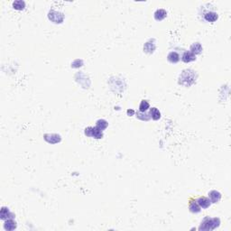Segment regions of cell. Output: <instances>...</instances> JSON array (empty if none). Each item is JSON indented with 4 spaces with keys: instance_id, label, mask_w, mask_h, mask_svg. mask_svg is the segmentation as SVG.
Here are the masks:
<instances>
[{
    "instance_id": "6da1fadb",
    "label": "cell",
    "mask_w": 231,
    "mask_h": 231,
    "mask_svg": "<svg viewBox=\"0 0 231 231\" xmlns=\"http://www.w3.org/2000/svg\"><path fill=\"white\" fill-rule=\"evenodd\" d=\"M196 81V73L193 69H184L179 78V84L189 87Z\"/></svg>"
},
{
    "instance_id": "7a4b0ae2",
    "label": "cell",
    "mask_w": 231,
    "mask_h": 231,
    "mask_svg": "<svg viewBox=\"0 0 231 231\" xmlns=\"http://www.w3.org/2000/svg\"><path fill=\"white\" fill-rule=\"evenodd\" d=\"M220 219H217V218L211 219L209 217H207L201 222L199 229L200 230H212V229H215L216 228L220 227Z\"/></svg>"
},
{
    "instance_id": "3957f363",
    "label": "cell",
    "mask_w": 231,
    "mask_h": 231,
    "mask_svg": "<svg viewBox=\"0 0 231 231\" xmlns=\"http://www.w3.org/2000/svg\"><path fill=\"white\" fill-rule=\"evenodd\" d=\"M85 135L89 137L95 139H101L103 137V131L99 129L97 127H89L85 128Z\"/></svg>"
},
{
    "instance_id": "277c9868",
    "label": "cell",
    "mask_w": 231,
    "mask_h": 231,
    "mask_svg": "<svg viewBox=\"0 0 231 231\" xmlns=\"http://www.w3.org/2000/svg\"><path fill=\"white\" fill-rule=\"evenodd\" d=\"M15 215L9 211V208L6 207H2L0 211V219L2 220H6L9 219H14Z\"/></svg>"
},
{
    "instance_id": "5b68a950",
    "label": "cell",
    "mask_w": 231,
    "mask_h": 231,
    "mask_svg": "<svg viewBox=\"0 0 231 231\" xmlns=\"http://www.w3.org/2000/svg\"><path fill=\"white\" fill-rule=\"evenodd\" d=\"M44 140L49 144H57L61 142V136L56 134H46L44 136Z\"/></svg>"
},
{
    "instance_id": "8992f818",
    "label": "cell",
    "mask_w": 231,
    "mask_h": 231,
    "mask_svg": "<svg viewBox=\"0 0 231 231\" xmlns=\"http://www.w3.org/2000/svg\"><path fill=\"white\" fill-rule=\"evenodd\" d=\"M208 199L211 203H218L221 199V194L217 191H211L208 192Z\"/></svg>"
},
{
    "instance_id": "52a82bcc",
    "label": "cell",
    "mask_w": 231,
    "mask_h": 231,
    "mask_svg": "<svg viewBox=\"0 0 231 231\" xmlns=\"http://www.w3.org/2000/svg\"><path fill=\"white\" fill-rule=\"evenodd\" d=\"M196 201L198 205L200 207V208H208L211 204L209 199L206 198V197H200Z\"/></svg>"
},
{
    "instance_id": "ba28073f",
    "label": "cell",
    "mask_w": 231,
    "mask_h": 231,
    "mask_svg": "<svg viewBox=\"0 0 231 231\" xmlns=\"http://www.w3.org/2000/svg\"><path fill=\"white\" fill-rule=\"evenodd\" d=\"M182 60H183V61L188 63V62H191V61H195V60H196V55L193 54V53H192L191 52H190V51H186V52H183V56H182Z\"/></svg>"
},
{
    "instance_id": "9c48e42d",
    "label": "cell",
    "mask_w": 231,
    "mask_h": 231,
    "mask_svg": "<svg viewBox=\"0 0 231 231\" xmlns=\"http://www.w3.org/2000/svg\"><path fill=\"white\" fill-rule=\"evenodd\" d=\"M219 18L218 16V14L215 13V12H206L204 14V19L207 21V22H210V23H213L215 21H217Z\"/></svg>"
},
{
    "instance_id": "30bf717a",
    "label": "cell",
    "mask_w": 231,
    "mask_h": 231,
    "mask_svg": "<svg viewBox=\"0 0 231 231\" xmlns=\"http://www.w3.org/2000/svg\"><path fill=\"white\" fill-rule=\"evenodd\" d=\"M4 229L6 230L11 231L16 229V222L14 220V219H9V220H5L4 224Z\"/></svg>"
},
{
    "instance_id": "8fae6325",
    "label": "cell",
    "mask_w": 231,
    "mask_h": 231,
    "mask_svg": "<svg viewBox=\"0 0 231 231\" xmlns=\"http://www.w3.org/2000/svg\"><path fill=\"white\" fill-rule=\"evenodd\" d=\"M167 15V13L164 9H158L154 13V18L156 21H162Z\"/></svg>"
},
{
    "instance_id": "7c38bea8",
    "label": "cell",
    "mask_w": 231,
    "mask_h": 231,
    "mask_svg": "<svg viewBox=\"0 0 231 231\" xmlns=\"http://www.w3.org/2000/svg\"><path fill=\"white\" fill-rule=\"evenodd\" d=\"M167 60L171 63H177L180 61V55L176 52H171L167 56Z\"/></svg>"
},
{
    "instance_id": "4fadbf2b",
    "label": "cell",
    "mask_w": 231,
    "mask_h": 231,
    "mask_svg": "<svg viewBox=\"0 0 231 231\" xmlns=\"http://www.w3.org/2000/svg\"><path fill=\"white\" fill-rule=\"evenodd\" d=\"M149 114H150V116L152 119H153V120H159L160 118H161V112L159 111V109H157L156 107H152L150 108V112H149Z\"/></svg>"
},
{
    "instance_id": "5bb4252c",
    "label": "cell",
    "mask_w": 231,
    "mask_h": 231,
    "mask_svg": "<svg viewBox=\"0 0 231 231\" xmlns=\"http://www.w3.org/2000/svg\"><path fill=\"white\" fill-rule=\"evenodd\" d=\"M190 52H191L193 54H200L201 53V52H202V46H201V44H200V43H194L193 44H191V51Z\"/></svg>"
},
{
    "instance_id": "9a60e30c",
    "label": "cell",
    "mask_w": 231,
    "mask_h": 231,
    "mask_svg": "<svg viewBox=\"0 0 231 231\" xmlns=\"http://www.w3.org/2000/svg\"><path fill=\"white\" fill-rule=\"evenodd\" d=\"M189 208H190V211L192 213H199L200 211V207L198 205L196 200H192L189 203Z\"/></svg>"
},
{
    "instance_id": "2e32d148",
    "label": "cell",
    "mask_w": 231,
    "mask_h": 231,
    "mask_svg": "<svg viewBox=\"0 0 231 231\" xmlns=\"http://www.w3.org/2000/svg\"><path fill=\"white\" fill-rule=\"evenodd\" d=\"M150 108V104L147 100H142L139 105V111L140 112H146Z\"/></svg>"
},
{
    "instance_id": "e0dca14e",
    "label": "cell",
    "mask_w": 231,
    "mask_h": 231,
    "mask_svg": "<svg viewBox=\"0 0 231 231\" xmlns=\"http://www.w3.org/2000/svg\"><path fill=\"white\" fill-rule=\"evenodd\" d=\"M107 126H108V123L105 119H99L97 121V124H96V127H98L99 129H100L101 131L105 130L107 127Z\"/></svg>"
},
{
    "instance_id": "ac0fdd59",
    "label": "cell",
    "mask_w": 231,
    "mask_h": 231,
    "mask_svg": "<svg viewBox=\"0 0 231 231\" xmlns=\"http://www.w3.org/2000/svg\"><path fill=\"white\" fill-rule=\"evenodd\" d=\"M13 6L15 9L16 10H23V8L25 7V3L23 1H21V0H18V1H15L13 3Z\"/></svg>"
},
{
    "instance_id": "d6986e66",
    "label": "cell",
    "mask_w": 231,
    "mask_h": 231,
    "mask_svg": "<svg viewBox=\"0 0 231 231\" xmlns=\"http://www.w3.org/2000/svg\"><path fill=\"white\" fill-rule=\"evenodd\" d=\"M136 117L142 121H148L151 118L150 114H147L145 112H140V111L136 113Z\"/></svg>"
},
{
    "instance_id": "ffe728a7",
    "label": "cell",
    "mask_w": 231,
    "mask_h": 231,
    "mask_svg": "<svg viewBox=\"0 0 231 231\" xmlns=\"http://www.w3.org/2000/svg\"><path fill=\"white\" fill-rule=\"evenodd\" d=\"M145 45L146 46H149V49L145 52H148V53H151V52H153V51H154V49H155V44H153L152 46H151V43L150 42H148V43H146L145 44Z\"/></svg>"
},
{
    "instance_id": "44dd1931",
    "label": "cell",
    "mask_w": 231,
    "mask_h": 231,
    "mask_svg": "<svg viewBox=\"0 0 231 231\" xmlns=\"http://www.w3.org/2000/svg\"><path fill=\"white\" fill-rule=\"evenodd\" d=\"M135 114V111L134 110H127V115H129V116H132V115H134Z\"/></svg>"
}]
</instances>
